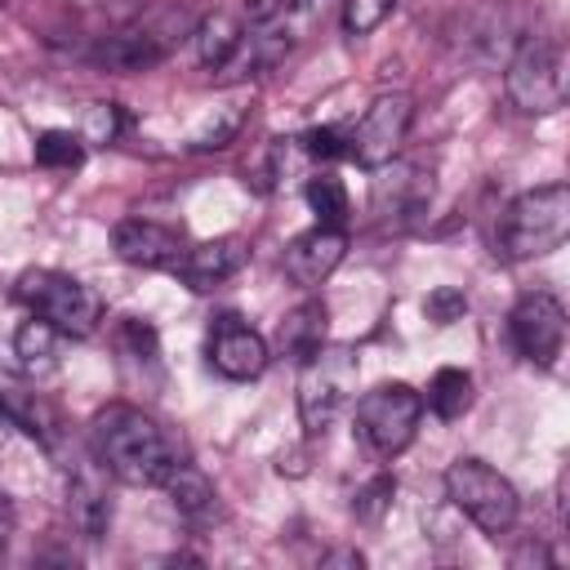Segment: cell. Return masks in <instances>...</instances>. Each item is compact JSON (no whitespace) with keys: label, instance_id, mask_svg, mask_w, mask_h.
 Instances as JSON below:
<instances>
[{"label":"cell","instance_id":"1","mask_svg":"<svg viewBox=\"0 0 570 570\" xmlns=\"http://www.w3.org/2000/svg\"><path fill=\"white\" fill-rule=\"evenodd\" d=\"M89 441H94V459L125 485H160L165 472L178 463L174 454V441L165 436V428L142 414L138 405H102L94 414V428H89Z\"/></svg>","mask_w":570,"mask_h":570},{"label":"cell","instance_id":"2","mask_svg":"<svg viewBox=\"0 0 570 570\" xmlns=\"http://www.w3.org/2000/svg\"><path fill=\"white\" fill-rule=\"evenodd\" d=\"M570 236V187L566 183H548L534 191H521L499 227H494V254L508 263H525L539 254L561 249Z\"/></svg>","mask_w":570,"mask_h":570},{"label":"cell","instance_id":"3","mask_svg":"<svg viewBox=\"0 0 570 570\" xmlns=\"http://www.w3.org/2000/svg\"><path fill=\"white\" fill-rule=\"evenodd\" d=\"M13 294L31 316L49 321L62 338H89L102 321L98 294L85 281L67 276V272H53V267H27L13 285Z\"/></svg>","mask_w":570,"mask_h":570},{"label":"cell","instance_id":"4","mask_svg":"<svg viewBox=\"0 0 570 570\" xmlns=\"http://www.w3.org/2000/svg\"><path fill=\"white\" fill-rule=\"evenodd\" d=\"M503 89H508V102L525 116H548L566 102V49L561 40L552 36H521L512 58H508V71H503Z\"/></svg>","mask_w":570,"mask_h":570},{"label":"cell","instance_id":"5","mask_svg":"<svg viewBox=\"0 0 570 570\" xmlns=\"http://www.w3.org/2000/svg\"><path fill=\"white\" fill-rule=\"evenodd\" d=\"M356 396V352L347 343H321L298 370V419L307 436H321Z\"/></svg>","mask_w":570,"mask_h":570},{"label":"cell","instance_id":"6","mask_svg":"<svg viewBox=\"0 0 570 570\" xmlns=\"http://www.w3.org/2000/svg\"><path fill=\"white\" fill-rule=\"evenodd\" d=\"M445 499L485 534H503L512 530L521 499L512 490V481L503 472H494L481 459H454L445 468Z\"/></svg>","mask_w":570,"mask_h":570},{"label":"cell","instance_id":"7","mask_svg":"<svg viewBox=\"0 0 570 570\" xmlns=\"http://www.w3.org/2000/svg\"><path fill=\"white\" fill-rule=\"evenodd\" d=\"M423 419V396L410 383H379L356 401V436L374 459H396Z\"/></svg>","mask_w":570,"mask_h":570},{"label":"cell","instance_id":"8","mask_svg":"<svg viewBox=\"0 0 570 570\" xmlns=\"http://www.w3.org/2000/svg\"><path fill=\"white\" fill-rule=\"evenodd\" d=\"M191 27H196V22L187 18V9H165V13L147 18V22H134V27L116 31V36H107V40L94 49V62L107 67V71H147V67H156L183 36H191Z\"/></svg>","mask_w":570,"mask_h":570},{"label":"cell","instance_id":"9","mask_svg":"<svg viewBox=\"0 0 570 570\" xmlns=\"http://www.w3.org/2000/svg\"><path fill=\"white\" fill-rule=\"evenodd\" d=\"M414 120V102L410 94H379L365 116L356 120V129L347 134V160H356L361 169H383L396 160L405 134Z\"/></svg>","mask_w":570,"mask_h":570},{"label":"cell","instance_id":"10","mask_svg":"<svg viewBox=\"0 0 570 570\" xmlns=\"http://www.w3.org/2000/svg\"><path fill=\"white\" fill-rule=\"evenodd\" d=\"M508 330H512V347L539 365V370H552L561 347H566V307L552 298V294H525L512 316H508Z\"/></svg>","mask_w":570,"mask_h":570},{"label":"cell","instance_id":"11","mask_svg":"<svg viewBox=\"0 0 570 570\" xmlns=\"http://www.w3.org/2000/svg\"><path fill=\"white\" fill-rule=\"evenodd\" d=\"M111 249L120 263L129 267H147V272H178L187 245L174 227L151 223V218H120L111 227Z\"/></svg>","mask_w":570,"mask_h":570},{"label":"cell","instance_id":"12","mask_svg":"<svg viewBox=\"0 0 570 570\" xmlns=\"http://www.w3.org/2000/svg\"><path fill=\"white\" fill-rule=\"evenodd\" d=\"M267 338L254 330V325H245L240 316H232V312H223L214 325H209V365L223 374V379H232V383H245V379H258L263 370H267Z\"/></svg>","mask_w":570,"mask_h":570},{"label":"cell","instance_id":"13","mask_svg":"<svg viewBox=\"0 0 570 570\" xmlns=\"http://www.w3.org/2000/svg\"><path fill=\"white\" fill-rule=\"evenodd\" d=\"M343 254H347V232L316 223L312 232H303V236L289 240V249H285V276L294 285H303V289H316V285H325L334 276V267L343 263Z\"/></svg>","mask_w":570,"mask_h":570},{"label":"cell","instance_id":"14","mask_svg":"<svg viewBox=\"0 0 570 570\" xmlns=\"http://www.w3.org/2000/svg\"><path fill=\"white\" fill-rule=\"evenodd\" d=\"M240 263H245V240H240V236H218V240H200V245H191V249L183 254L178 272H183V281H187L191 289L205 294V289L223 285L227 276H236Z\"/></svg>","mask_w":570,"mask_h":570},{"label":"cell","instance_id":"15","mask_svg":"<svg viewBox=\"0 0 570 570\" xmlns=\"http://www.w3.org/2000/svg\"><path fill=\"white\" fill-rule=\"evenodd\" d=\"M160 485H165L174 512H178L187 525H209V521H218V490H214V481H209L200 468H191V463L178 459V463L165 472Z\"/></svg>","mask_w":570,"mask_h":570},{"label":"cell","instance_id":"16","mask_svg":"<svg viewBox=\"0 0 570 570\" xmlns=\"http://www.w3.org/2000/svg\"><path fill=\"white\" fill-rule=\"evenodd\" d=\"M67 508H71V521L85 539H102L107 525H111V503H107V490H102V476L98 468H80L71 476V490H67Z\"/></svg>","mask_w":570,"mask_h":570},{"label":"cell","instance_id":"17","mask_svg":"<svg viewBox=\"0 0 570 570\" xmlns=\"http://www.w3.org/2000/svg\"><path fill=\"white\" fill-rule=\"evenodd\" d=\"M191 40H196L200 62H205V67H214V71H223V67H227V58L240 49L245 27H240L232 13H205V18L191 27Z\"/></svg>","mask_w":570,"mask_h":570},{"label":"cell","instance_id":"18","mask_svg":"<svg viewBox=\"0 0 570 570\" xmlns=\"http://www.w3.org/2000/svg\"><path fill=\"white\" fill-rule=\"evenodd\" d=\"M276 343H281V347H285V356H294V361L312 356V352L325 343V303H316V298L298 303V307L281 321Z\"/></svg>","mask_w":570,"mask_h":570},{"label":"cell","instance_id":"19","mask_svg":"<svg viewBox=\"0 0 570 570\" xmlns=\"http://www.w3.org/2000/svg\"><path fill=\"white\" fill-rule=\"evenodd\" d=\"M428 405H432V414L445 419V423L463 419V414L472 410V374L459 370V365L436 370L432 383H428Z\"/></svg>","mask_w":570,"mask_h":570},{"label":"cell","instance_id":"20","mask_svg":"<svg viewBox=\"0 0 570 570\" xmlns=\"http://www.w3.org/2000/svg\"><path fill=\"white\" fill-rule=\"evenodd\" d=\"M58 338H62V334H58L49 321L31 316V321H22V325H18V334H13V356L22 361V370H27V374H45V370H53Z\"/></svg>","mask_w":570,"mask_h":570},{"label":"cell","instance_id":"21","mask_svg":"<svg viewBox=\"0 0 570 570\" xmlns=\"http://www.w3.org/2000/svg\"><path fill=\"white\" fill-rule=\"evenodd\" d=\"M303 196H307V209L316 214L321 227H343V223H347V187H343L334 174L307 178Z\"/></svg>","mask_w":570,"mask_h":570},{"label":"cell","instance_id":"22","mask_svg":"<svg viewBox=\"0 0 570 570\" xmlns=\"http://www.w3.org/2000/svg\"><path fill=\"white\" fill-rule=\"evenodd\" d=\"M31 156H36V165H45V169H76V165L85 160V142H80L71 129H45V134L36 138Z\"/></svg>","mask_w":570,"mask_h":570},{"label":"cell","instance_id":"23","mask_svg":"<svg viewBox=\"0 0 570 570\" xmlns=\"http://www.w3.org/2000/svg\"><path fill=\"white\" fill-rule=\"evenodd\" d=\"M387 196H392V209L396 214H414L423 205V196H428V183L419 178V169L392 165V183L379 178V187H374V200H387Z\"/></svg>","mask_w":570,"mask_h":570},{"label":"cell","instance_id":"24","mask_svg":"<svg viewBox=\"0 0 570 570\" xmlns=\"http://www.w3.org/2000/svg\"><path fill=\"white\" fill-rule=\"evenodd\" d=\"M396 0H343V31L347 36H370L387 22Z\"/></svg>","mask_w":570,"mask_h":570},{"label":"cell","instance_id":"25","mask_svg":"<svg viewBox=\"0 0 570 570\" xmlns=\"http://www.w3.org/2000/svg\"><path fill=\"white\" fill-rule=\"evenodd\" d=\"M392 494H396V481H392L387 472H379L374 481H365L361 494H356V503H352L356 521H379V517L392 508Z\"/></svg>","mask_w":570,"mask_h":570},{"label":"cell","instance_id":"26","mask_svg":"<svg viewBox=\"0 0 570 570\" xmlns=\"http://www.w3.org/2000/svg\"><path fill=\"white\" fill-rule=\"evenodd\" d=\"M298 142H303V156H312V160H338V156H347V134H338L334 125H316Z\"/></svg>","mask_w":570,"mask_h":570},{"label":"cell","instance_id":"27","mask_svg":"<svg viewBox=\"0 0 570 570\" xmlns=\"http://www.w3.org/2000/svg\"><path fill=\"white\" fill-rule=\"evenodd\" d=\"M423 312H428V321H436V325H454V321H463V312H468V294L454 289V285H441V289L428 294Z\"/></svg>","mask_w":570,"mask_h":570},{"label":"cell","instance_id":"28","mask_svg":"<svg viewBox=\"0 0 570 570\" xmlns=\"http://www.w3.org/2000/svg\"><path fill=\"white\" fill-rule=\"evenodd\" d=\"M85 134H89V142H111V138L120 134V111H116V102H94L89 116H85Z\"/></svg>","mask_w":570,"mask_h":570},{"label":"cell","instance_id":"29","mask_svg":"<svg viewBox=\"0 0 570 570\" xmlns=\"http://www.w3.org/2000/svg\"><path fill=\"white\" fill-rule=\"evenodd\" d=\"M236 129H240V116L236 111H227V116H218V120H209L200 134H196V151H209V147H227L232 138H236Z\"/></svg>","mask_w":570,"mask_h":570},{"label":"cell","instance_id":"30","mask_svg":"<svg viewBox=\"0 0 570 570\" xmlns=\"http://www.w3.org/2000/svg\"><path fill=\"white\" fill-rule=\"evenodd\" d=\"M13 525H18V512H13V503L0 494V561H4V552H9V539H13Z\"/></svg>","mask_w":570,"mask_h":570},{"label":"cell","instance_id":"31","mask_svg":"<svg viewBox=\"0 0 570 570\" xmlns=\"http://www.w3.org/2000/svg\"><path fill=\"white\" fill-rule=\"evenodd\" d=\"M325 566H365V557L356 548H338V552H325Z\"/></svg>","mask_w":570,"mask_h":570},{"label":"cell","instance_id":"32","mask_svg":"<svg viewBox=\"0 0 570 570\" xmlns=\"http://www.w3.org/2000/svg\"><path fill=\"white\" fill-rule=\"evenodd\" d=\"M4 432H9V419H4V410H0V450H4Z\"/></svg>","mask_w":570,"mask_h":570}]
</instances>
